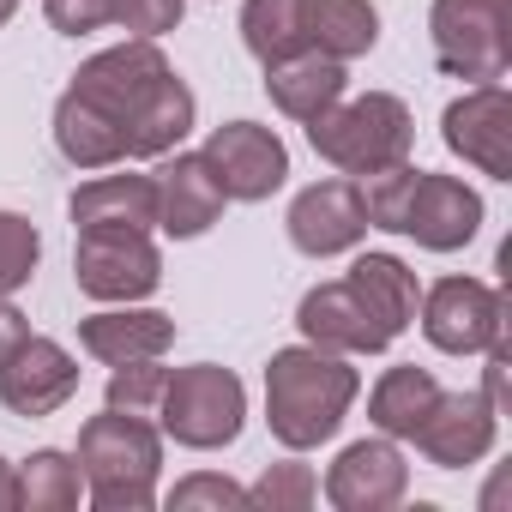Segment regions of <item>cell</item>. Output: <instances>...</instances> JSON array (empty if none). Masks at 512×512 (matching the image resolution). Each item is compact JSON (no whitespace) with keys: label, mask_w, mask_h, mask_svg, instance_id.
Segmentation results:
<instances>
[{"label":"cell","mask_w":512,"mask_h":512,"mask_svg":"<svg viewBox=\"0 0 512 512\" xmlns=\"http://www.w3.org/2000/svg\"><path fill=\"white\" fill-rule=\"evenodd\" d=\"M193 127V91L175 79L157 37L115 43L79 67L55 103V145L73 169H115L127 157H169Z\"/></svg>","instance_id":"6da1fadb"},{"label":"cell","mask_w":512,"mask_h":512,"mask_svg":"<svg viewBox=\"0 0 512 512\" xmlns=\"http://www.w3.org/2000/svg\"><path fill=\"white\" fill-rule=\"evenodd\" d=\"M380 43V19L368 0H308V49L332 61H356Z\"/></svg>","instance_id":"cb8c5ba5"},{"label":"cell","mask_w":512,"mask_h":512,"mask_svg":"<svg viewBox=\"0 0 512 512\" xmlns=\"http://www.w3.org/2000/svg\"><path fill=\"white\" fill-rule=\"evenodd\" d=\"M440 133L464 163H476L494 181H512V97L500 85H476L458 103H446Z\"/></svg>","instance_id":"7c38bea8"},{"label":"cell","mask_w":512,"mask_h":512,"mask_svg":"<svg viewBox=\"0 0 512 512\" xmlns=\"http://www.w3.org/2000/svg\"><path fill=\"white\" fill-rule=\"evenodd\" d=\"M79 392V362L55 338H25L0 362V404L13 416H55Z\"/></svg>","instance_id":"9a60e30c"},{"label":"cell","mask_w":512,"mask_h":512,"mask_svg":"<svg viewBox=\"0 0 512 512\" xmlns=\"http://www.w3.org/2000/svg\"><path fill=\"white\" fill-rule=\"evenodd\" d=\"M350 278L368 290V302H374L398 332L416 320V272H410L404 260H392V253H362V260L350 266Z\"/></svg>","instance_id":"484cf974"},{"label":"cell","mask_w":512,"mask_h":512,"mask_svg":"<svg viewBox=\"0 0 512 512\" xmlns=\"http://www.w3.org/2000/svg\"><path fill=\"white\" fill-rule=\"evenodd\" d=\"M199 157L211 163L223 199H241V205L272 199V193L284 187V175H290L284 139H278L272 127H260V121H229V127H217Z\"/></svg>","instance_id":"9c48e42d"},{"label":"cell","mask_w":512,"mask_h":512,"mask_svg":"<svg viewBox=\"0 0 512 512\" xmlns=\"http://www.w3.org/2000/svg\"><path fill=\"white\" fill-rule=\"evenodd\" d=\"M494 428H500V410L482 398V392H440L434 410L422 416V428L410 434L416 452L440 470H464L476 458H488L494 446Z\"/></svg>","instance_id":"4fadbf2b"},{"label":"cell","mask_w":512,"mask_h":512,"mask_svg":"<svg viewBox=\"0 0 512 512\" xmlns=\"http://www.w3.org/2000/svg\"><path fill=\"white\" fill-rule=\"evenodd\" d=\"M410 109L392 97V91H368V97H338L326 115L308 121V145L344 169V175H380L392 163H410Z\"/></svg>","instance_id":"277c9868"},{"label":"cell","mask_w":512,"mask_h":512,"mask_svg":"<svg viewBox=\"0 0 512 512\" xmlns=\"http://www.w3.org/2000/svg\"><path fill=\"white\" fill-rule=\"evenodd\" d=\"M163 434L175 446H193V452H217L241 434V416H247V392L229 368L217 362H193V368H175L169 386H163Z\"/></svg>","instance_id":"5b68a950"},{"label":"cell","mask_w":512,"mask_h":512,"mask_svg":"<svg viewBox=\"0 0 512 512\" xmlns=\"http://www.w3.org/2000/svg\"><path fill=\"white\" fill-rule=\"evenodd\" d=\"M428 37H434V61L452 79H476V85L506 79V61H512L506 0H434Z\"/></svg>","instance_id":"8992f818"},{"label":"cell","mask_w":512,"mask_h":512,"mask_svg":"<svg viewBox=\"0 0 512 512\" xmlns=\"http://www.w3.org/2000/svg\"><path fill=\"white\" fill-rule=\"evenodd\" d=\"M296 326L314 350H332V356H374L398 338V326L368 302V290L356 278H338V284H320L302 296L296 308Z\"/></svg>","instance_id":"ba28073f"},{"label":"cell","mask_w":512,"mask_h":512,"mask_svg":"<svg viewBox=\"0 0 512 512\" xmlns=\"http://www.w3.org/2000/svg\"><path fill=\"white\" fill-rule=\"evenodd\" d=\"M181 7L187 0H43V13L61 37H85L103 25H121L133 37H163L181 25Z\"/></svg>","instance_id":"ac0fdd59"},{"label":"cell","mask_w":512,"mask_h":512,"mask_svg":"<svg viewBox=\"0 0 512 512\" xmlns=\"http://www.w3.org/2000/svg\"><path fill=\"white\" fill-rule=\"evenodd\" d=\"M79 344L109 368L115 362H145V356H163L175 344V320L157 314V308H109V314L79 320Z\"/></svg>","instance_id":"d6986e66"},{"label":"cell","mask_w":512,"mask_h":512,"mask_svg":"<svg viewBox=\"0 0 512 512\" xmlns=\"http://www.w3.org/2000/svg\"><path fill=\"white\" fill-rule=\"evenodd\" d=\"M37 253H43L37 223H31V217H19V211H0V296H13V290H25V284H31Z\"/></svg>","instance_id":"83f0119b"},{"label":"cell","mask_w":512,"mask_h":512,"mask_svg":"<svg viewBox=\"0 0 512 512\" xmlns=\"http://www.w3.org/2000/svg\"><path fill=\"white\" fill-rule=\"evenodd\" d=\"M217 217H223V187H217L211 163L199 151H175L157 169V229L175 235V241H193Z\"/></svg>","instance_id":"e0dca14e"},{"label":"cell","mask_w":512,"mask_h":512,"mask_svg":"<svg viewBox=\"0 0 512 512\" xmlns=\"http://www.w3.org/2000/svg\"><path fill=\"white\" fill-rule=\"evenodd\" d=\"M314 494H320V482H314L308 464H272L260 482L247 488V506H266V512H302V506H314Z\"/></svg>","instance_id":"f1b7e54d"},{"label":"cell","mask_w":512,"mask_h":512,"mask_svg":"<svg viewBox=\"0 0 512 512\" xmlns=\"http://www.w3.org/2000/svg\"><path fill=\"white\" fill-rule=\"evenodd\" d=\"M241 43L260 67L302 55L308 49V0H247L241 7Z\"/></svg>","instance_id":"7402d4cb"},{"label":"cell","mask_w":512,"mask_h":512,"mask_svg":"<svg viewBox=\"0 0 512 512\" xmlns=\"http://www.w3.org/2000/svg\"><path fill=\"white\" fill-rule=\"evenodd\" d=\"M0 512H19V470L0 458Z\"/></svg>","instance_id":"1f68e13d"},{"label":"cell","mask_w":512,"mask_h":512,"mask_svg":"<svg viewBox=\"0 0 512 512\" xmlns=\"http://www.w3.org/2000/svg\"><path fill=\"white\" fill-rule=\"evenodd\" d=\"M404 488H410V464L392 440H356L326 470V500L338 512H386L404 500Z\"/></svg>","instance_id":"2e32d148"},{"label":"cell","mask_w":512,"mask_h":512,"mask_svg":"<svg viewBox=\"0 0 512 512\" xmlns=\"http://www.w3.org/2000/svg\"><path fill=\"white\" fill-rule=\"evenodd\" d=\"M163 386H169V368H157V356H145V362H115V374H109V410L157 416Z\"/></svg>","instance_id":"4316f807"},{"label":"cell","mask_w":512,"mask_h":512,"mask_svg":"<svg viewBox=\"0 0 512 512\" xmlns=\"http://www.w3.org/2000/svg\"><path fill=\"white\" fill-rule=\"evenodd\" d=\"M157 470H163V440L145 416L103 410L79 428V476L91 482L97 512H151Z\"/></svg>","instance_id":"3957f363"},{"label":"cell","mask_w":512,"mask_h":512,"mask_svg":"<svg viewBox=\"0 0 512 512\" xmlns=\"http://www.w3.org/2000/svg\"><path fill=\"white\" fill-rule=\"evenodd\" d=\"M434 398H440V380L428 368H386L368 398V416L386 440H410L422 428V416L434 410Z\"/></svg>","instance_id":"603a6c76"},{"label":"cell","mask_w":512,"mask_h":512,"mask_svg":"<svg viewBox=\"0 0 512 512\" xmlns=\"http://www.w3.org/2000/svg\"><path fill=\"white\" fill-rule=\"evenodd\" d=\"M13 13H19V0H0V25H7Z\"/></svg>","instance_id":"d6a6232c"},{"label":"cell","mask_w":512,"mask_h":512,"mask_svg":"<svg viewBox=\"0 0 512 512\" xmlns=\"http://www.w3.org/2000/svg\"><path fill=\"white\" fill-rule=\"evenodd\" d=\"M79 494H85L79 458H67L55 446H43V452L25 458V470H19V506L25 512H73Z\"/></svg>","instance_id":"d4e9b609"},{"label":"cell","mask_w":512,"mask_h":512,"mask_svg":"<svg viewBox=\"0 0 512 512\" xmlns=\"http://www.w3.org/2000/svg\"><path fill=\"white\" fill-rule=\"evenodd\" d=\"M344 85H350L344 61L314 55V49H302V55L266 67V91H272V103H278L290 121H314V115H326V109L344 97Z\"/></svg>","instance_id":"ffe728a7"},{"label":"cell","mask_w":512,"mask_h":512,"mask_svg":"<svg viewBox=\"0 0 512 512\" xmlns=\"http://www.w3.org/2000/svg\"><path fill=\"white\" fill-rule=\"evenodd\" d=\"M422 332L446 356H476L506 332V296L482 278H440L422 302Z\"/></svg>","instance_id":"30bf717a"},{"label":"cell","mask_w":512,"mask_h":512,"mask_svg":"<svg viewBox=\"0 0 512 512\" xmlns=\"http://www.w3.org/2000/svg\"><path fill=\"white\" fill-rule=\"evenodd\" d=\"M368 235V205L356 181H314L296 193L290 205V241L308 253V260H332V253H350Z\"/></svg>","instance_id":"5bb4252c"},{"label":"cell","mask_w":512,"mask_h":512,"mask_svg":"<svg viewBox=\"0 0 512 512\" xmlns=\"http://www.w3.org/2000/svg\"><path fill=\"white\" fill-rule=\"evenodd\" d=\"M356 392H362L356 368L332 350L296 344V350H278L266 362V422L290 452H308V446L332 440L344 428Z\"/></svg>","instance_id":"7a4b0ae2"},{"label":"cell","mask_w":512,"mask_h":512,"mask_svg":"<svg viewBox=\"0 0 512 512\" xmlns=\"http://www.w3.org/2000/svg\"><path fill=\"white\" fill-rule=\"evenodd\" d=\"M73 278L91 302H139L163 284L151 229H79Z\"/></svg>","instance_id":"52a82bcc"},{"label":"cell","mask_w":512,"mask_h":512,"mask_svg":"<svg viewBox=\"0 0 512 512\" xmlns=\"http://www.w3.org/2000/svg\"><path fill=\"white\" fill-rule=\"evenodd\" d=\"M476 229H482V199H476V187H464V181H452V175L416 169L410 199H404V217H398V235H410V241L428 247V253H458L464 241H476Z\"/></svg>","instance_id":"8fae6325"},{"label":"cell","mask_w":512,"mask_h":512,"mask_svg":"<svg viewBox=\"0 0 512 512\" xmlns=\"http://www.w3.org/2000/svg\"><path fill=\"white\" fill-rule=\"evenodd\" d=\"M169 506L175 512H193V506H247V488H235L229 476H187V482H175V494H169Z\"/></svg>","instance_id":"f546056e"},{"label":"cell","mask_w":512,"mask_h":512,"mask_svg":"<svg viewBox=\"0 0 512 512\" xmlns=\"http://www.w3.org/2000/svg\"><path fill=\"white\" fill-rule=\"evenodd\" d=\"M25 338H31V326H25V314H19V308H13L7 296H0V362H7V356H13V350L25 344Z\"/></svg>","instance_id":"4dcf8cb0"},{"label":"cell","mask_w":512,"mask_h":512,"mask_svg":"<svg viewBox=\"0 0 512 512\" xmlns=\"http://www.w3.org/2000/svg\"><path fill=\"white\" fill-rule=\"evenodd\" d=\"M79 229H157V181L151 175H97L73 193Z\"/></svg>","instance_id":"44dd1931"}]
</instances>
